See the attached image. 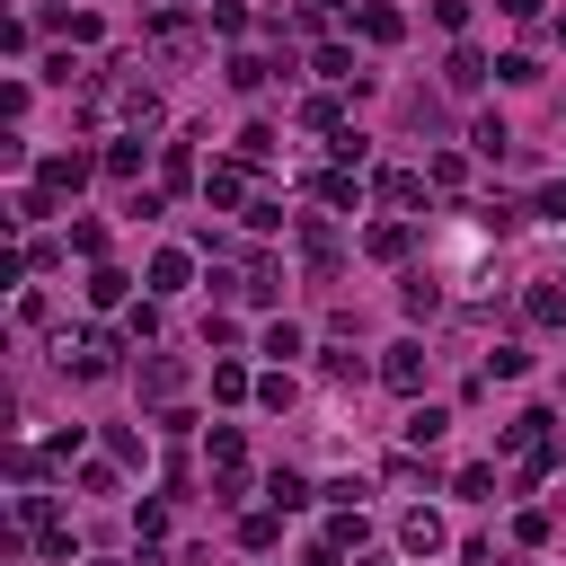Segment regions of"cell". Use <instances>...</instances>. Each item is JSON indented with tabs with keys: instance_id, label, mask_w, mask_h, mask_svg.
Segmentation results:
<instances>
[{
	"instance_id": "obj_1",
	"label": "cell",
	"mask_w": 566,
	"mask_h": 566,
	"mask_svg": "<svg viewBox=\"0 0 566 566\" xmlns=\"http://www.w3.org/2000/svg\"><path fill=\"white\" fill-rule=\"evenodd\" d=\"M177 389H186V363H177V354H150V363H142V398H150V407H168Z\"/></svg>"
},
{
	"instance_id": "obj_2",
	"label": "cell",
	"mask_w": 566,
	"mask_h": 566,
	"mask_svg": "<svg viewBox=\"0 0 566 566\" xmlns=\"http://www.w3.org/2000/svg\"><path fill=\"white\" fill-rule=\"evenodd\" d=\"M371 186H380V203H398V212H407V203H424V186H433V177H424V168H380Z\"/></svg>"
},
{
	"instance_id": "obj_3",
	"label": "cell",
	"mask_w": 566,
	"mask_h": 566,
	"mask_svg": "<svg viewBox=\"0 0 566 566\" xmlns=\"http://www.w3.org/2000/svg\"><path fill=\"white\" fill-rule=\"evenodd\" d=\"M380 380L389 389H424V345H389L380 354Z\"/></svg>"
},
{
	"instance_id": "obj_4",
	"label": "cell",
	"mask_w": 566,
	"mask_h": 566,
	"mask_svg": "<svg viewBox=\"0 0 566 566\" xmlns=\"http://www.w3.org/2000/svg\"><path fill=\"white\" fill-rule=\"evenodd\" d=\"M80 186H88V159H80V150L44 159V195H80Z\"/></svg>"
},
{
	"instance_id": "obj_5",
	"label": "cell",
	"mask_w": 566,
	"mask_h": 566,
	"mask_svg": "<svg viewBox=\"0 0 566 566\" xmlns=\"http://www.w3.org/2000/svg\"><path fill=\"white\" fill-rule=\"evenodd\" d=\"M301 256H310V274H336V230L327 221H301Z\"/></svg>"
},
{
	"instance_id": "obj_6",
	"label": "cell",
	"mask_w": 566,
	"mask_h": 566,
	"mask_svg": "<svg viewBox=\"0 0 566 566\" xmlns=\"http://www.w3.org/2000/svg\"><path fill=\"white\" fill-rule=\"evenodd\" d=\"M186 274H195L186 248H159V256H150V292H186Z\"/></svg>"
},
{
	"instance_id": "obj_7",
	"label": "cell",
	"mask_w": 566,
	"mask_h": 566,
	"mask_svg": "<svg viewBox=\"0 0 566 566\" xmlns=\"http://www.w3.org/2000/svg\"><path fill=\"white\" fill-rule=\"evenodd\" d=\"M442 539H451V531H442L433 513H407V522H398V548H416V557H433Z\"/></svg>"
},
{
	"instance_id": "obj_8",
	"label": "cell",
	"mask_w": 566,
	"mask_h": 566,
	"mask_svg": "<svg viewBox=\"0 0 566 566\" xmlns=\"http://www.w3.org/2000/svg\"><path fill=\"white\" fill-rule=\"evenodd\" d=\"M363 248H371V256H380V265H398V256H407V248H416V230H407V221H380V230H371V239H363Z\"/></svg>"
},
{
	"instance_id": "obj_9",
	"label": "cell",
	"mask_w": 566,
	"mask_h": 566,
	"mask_svg": "<svg viewBox=\"0 0 566 566\" xmlns=\"http://www.w3.org/2000/svg\"><path fill=\"white\" fill-rule=\"evenodd\" d=\"M115 354H124L115 336H80V380H106V371H115Z\"/></svg>"
},
{
	"instance_id": "obj_10",
	"label": "cell",
	"mask_w": 566,
	"mask_h": 566,
	"mask_svg": "<svg viewBox=\"0 0 566 566\" xmlns=\"http://www.w3.org/2000/svg\"><path fill=\"white\" fill-rule=\"evenodd\" d=\"M539 327H566V283H531V301H522Z\"/></svg>"
},
{
	"instance_id": "obj_11",
	"label": "cell",
	"mask_w": 566,
	"mask_h": 566,
	"mask_svg": "<svg viewBox=\"0 0 566 566\" xmlns=\"http://www.w3.org/2000/svg\"><path fill=\"white\" fill-rule=\"evenodd\" d=\"M265 495H274V513H292V504H310V478H301V469H274Z\"/></svg>"
},
{
	"instance_id": "obj_12",
	"label": "cell",
	"mask_w": 566,
	"mask_h": 566,
	"mask_svg": "<svg viewBox=\"0 0 566 566\" xmlns=\"http://www.w3.org/2000/svg\"><path fill=\"white\" fill-rule=\"evenodd\" d=\"M363 35H371V44H398V35H407V18H398V9H380V0H371V9H363Z\"/></svg>"
},
{
	"instance_id": "obj_13",
	"label": "cell",
	"mask_w": 566,
	"mask_h": 566,
	"mask_svg": "<svg viewBox=\"0 0 566 566\" xmlns=\"http://www.w3.org/2000/svg\"><path fill=\"white\" fill-rule=\"evenodd\" d=\"M398 301H407V318H433V310H442V292H433V274H407V292H398Z\"/></svg>"
},
{
	"instance_id": "obj_14",
	"label": "cell",
	"mask_w": 566,
	"mask_h": 566,
	"mask_svg": "<svg viewBox=\"0 0 566 566\" xmlns=\"http://www.w3.org/2000/svg\"><path fill=\"white\" fill-rule=\"evenodd\" d=\"M442 433H451V416H442V407H416V416H407V442H416V451H424V442H442Z\"/></svg>"
},
{
	"instance_id": "obj_15",
	"label": "cell",
	"mask_w": 566,
	"mask_h": 566,
	"mask_svg": "<svg viewBox=\"0 0 566 566\" xmlns=\"http://www.w3.org/2000/svg\"><path fill=\"white\" fill-rule=\"evenodd\" d=\"M318 80H354V88H363V71H354L345 44H318Z\"/></svg>"
},
{
	"instance_id": "obj_16",
	"label": "cell",
	"mask_w": 566,
	"mask_h": 566,
	"mask_svg": "<svg viewBox=\"0 0 566 566\" xmlns=\"http://www.w3.org/2000/svg\"><path fill=\"white\" fill-rule=\"evenodd\" d=\"M442 80H451V88H478V80H486V53H469V44H460V53H451V71H442Z\"/></svg>"
},
{
	"instance_id": "obj_17",
	"label": "cell",
	"mask_w": 566,
	"mask_h": 566,
	"mask_svg": "<svg viewBox=\"0 0 566 566\" xmlns=\"http://www.w3.org/2000/svg\"><path fill=\"white\" fill-rule=\"evenodd\" d=\"M239 186H248V177H239L230 159H221V168H203V195H212V203H239Z\"/></svg>"
},
{
	"instance_id": "obj_18",
	"label": "cell",
	"mask_w": 566,
	"mask_h": 566,
	"mask_svg": "<svg viewBox=\"0 0 566 566\" xmlns=\"http://www.w3.org/2000/svg\"><path fill=\"white\" fill-rule=\"evenodd\" d=\"M124 283H133V274H115V265H97V274H88V301H97V310H115V301H124Z\"/></svg>"
},
{
	"instance_id": "obj_19",
	"label": "cell",
	"mask_w": 566,
	"mask_h": 566,
	"mask_svg": "<svg viewBox=\"0 0 566 566\" xmlns=\"http://www.w3.org/2000/svg\"><path fill=\"white\" fill-rule=\"evenodd\" d=\"M504 142H513V133H504V124H495V115H478V124H469V150H486V159H495V150H504Z\"/></svg>"
},
{
	"instance_id": "obj_20",
	"label": "cell",
	"mask_w": 566,
	"mask_h": 566,
	"mask_svg": "<svg viewBox=\"0 0 566 566\" xmlns=\"http://www.w3.org/2000/svg\"><path fill=\"white\" fill-rule=\"evenodd\" d=\"M274 283H283V274H274V265H265V256H256V265H248V274H239V292H248V301H274Z\"/></svg>"
},
{
	"instance_id": "obj_21",
	"label": "cell",
	"mask_w": 566,
	"mask_h": 566,
	"mask_svg": "<svg viewBox=\"0 0 566 566\" xmlns=\"http://www.w3.org/2000/svg\"><path fill=\"white\" fill-rule=\"evenodd\" d=\"M486 371H495V380H522V371H531V354H522V345H495V354H486Z\"/></svg>"
},
{
	"instance_id": "obj_22",
	"label": "cell",
	"mask_w": 566,
	"mask_h": 566,
	"mask_svg": "<svg viewBox=\"0 0 566 566\" xmlns=\"http://www.w3.org/2000/svg\"><path fill=\"white\" fill-rule=\"evenodd\" d=\"M212 469H248V442H239V433H230V424H221V433H212Z\"/></svg>"
},
{
	"instance_id": "obj_23",
	"label": "cell",
	"mask_w": 566,
	"mask_h": 566,
	"mask_svg": "<svg viewBox=\"0 0 566 566\" xmlns=\"http://www.w3.org/2000/svg\"><path fill=\"white\" fill-rule=\"evenodd\" d=\"M239 159H274V124H248L239 133Z\"/></svg>"
},
{
	"instance_id": "obj_24",
	"label": "cell",
	"mask_w": 566,
	"mask_h": 566,
	"mask_svg": "<svg viewBox=\"0 0 566 566\" xmlns=\"http://www.w3.org/2000/svg\"><path fill=\"white\" fill-rule=\"evenodd\" d=\"M212 398H248V371L239 363H212Z\"/></svg>"
},
{
	"instance_id": "obj_25",
	"label": "cell",
	"mask_w": 566,
	"mask_h": 566,
	"mask_svg": "<svg viewBox=\"0 0 566 566\" xmlns=\"http://www.w3.org/2000/svg\"><path fill=\"white\" fill-rule=\"evenodd\" d=\"M433 18H442V27L460 35V27H469V0H433Z\"/></svg>"
},
{
	"instance_id": "obj_26",
	"label": "cell",
	"mask_w": 566,
	"mask_h": 566,
	"mask_svg": "<svg viewBox=\"0 0 566 566\" xmlns=\"http://www.w3.org/2000/svg\"><path fill=\"white\" fill-rule=\"evenodd\" d=\"M495 9H504V18H539V0H495Z\"/></svg>"
}]
</instances>
